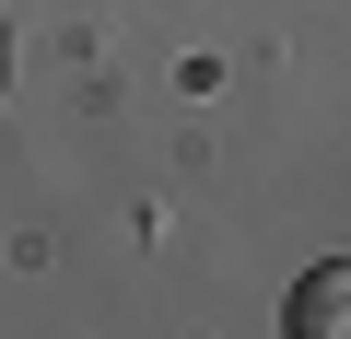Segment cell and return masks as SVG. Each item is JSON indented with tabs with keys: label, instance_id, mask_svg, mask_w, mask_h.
I'll return each instance as SVG.
<instances>
[{
	"label": "cell",
	"instance_id": "obj_1",
	"mask_svg": "<svg viewBox=\"0 0 351 339\" xmlns=\"http://www.w3.org/2000/svg\"><path fill=\"white\" fill-rule=\"evenodd\" d=\"M293 339H351V258H316L293 281Z\"/></svg>",
	"mask_w": 351,
	"mask_h": 339
}]
</instances>
